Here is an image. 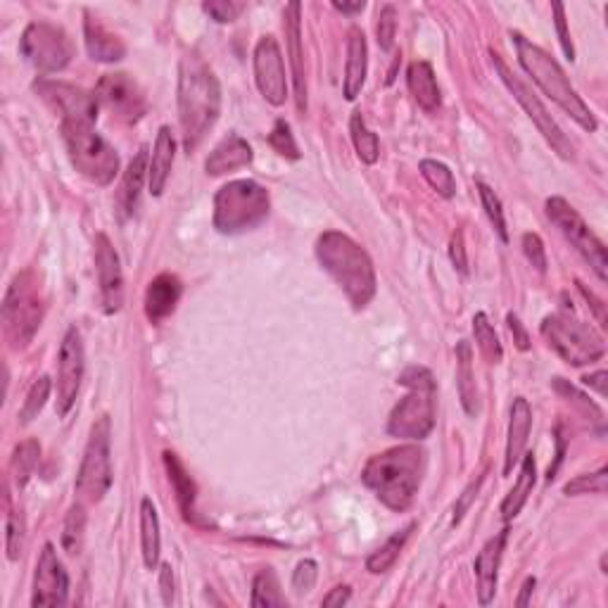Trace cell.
Returning <instances> with one entry per match:
<instances>
[{"instance_id":"obj_1","label":"cell","mask_w":608,"mask_h":608,"mask_svg":"<svg viewBox=\"0 0 608 608\" xmlns=\"http://www.w3.org/2000/svg\"><path fill=\"white\" fill-rule=\"evenodd\" d=\"M219 114V79L200 55H186L179 65V122L183 131V148L188 155L217 124Z\"/></svg>"},{"instance_id":"obj_2","label":"cell","mask_w":608,"mask_h":608,"mask_svg":"<svg viewBox=\"0 0 608 608\" xmlns=\"http://www.w3.org/2000/svg\"><path fill=\"white\" fill-rule=\"evenodd\" d=\"M426 452L418 445L385 449L366 461L361 480L376 494L378 502L392 511H407L421 490L426 473Z\"/></svg>"},{"instance_id":"obj_3","label":"cell","mask_w":608,"mask_h":608,"mask_svg":"<svg viewBox=\"0 0 608 608\" xmlns=\"http://www.w3.org/2000/svg\"><path fill=\"white\" fill-rule=\"evenodd\" d=\"M316 259L328 276L340 285L354 309H364L376 295V269L369 252L347 233L326 231L316 240Z\"/></svg>"},{"instance_id":"obj_4","label":"cell","mask_w":608,"mask_h":608,"mask_svg":"<svg viewBox=\"0 0 608 608\" xmlns=\"http://www.w3.org/2000/svg\"><path fill=\"white\" fill-rule=\"evenodd\" d=\"M511 38L513 46H516L518 62H521V67L532 76V81L542 88L544 95L554 100V103L559 105L570 119H575L582 129L597 131V119H594L592 110H589L585 100L580 98L578 91L570 84L559 62H556L547 50H542L540 46L528 41L523 34H518V31H511Z\"/></svg>"},{"instance_id":"obj_5","label":"cell","mask_w":608,"mask_h":608,"mask_svg":"<svg viewBox=\"0 0 608 608\" xmlns=\"http://www.w3.org/2000/svg\"><path fill=\"white\" fill-rule=\"evenodd\" d=\"M402 388H407V397L399 399L388 418V435L397 440L421 442L433 433L435 428V402L437 385L433 373L426 366H409L397 378Z\"/></svg>"},{"instance_id":"obj_6","label":"cell","mask_w":608,"mask_h":608,"mask_svg":"<svg viewBox=\"0 0 608 608\" xmlns=\"http://www.w3.org/2000/svg\"><path fill=\"white\" fill-rule=\"evenodd\" d=\"M540 331L551 350L570 366L594 364L606 354L604 338L582 321L570 304H563L559 312L544 316Z\"/></svg>"},{"instance_id":"obj_7","label":"cell","mask_w":608,"mask_h":608,"mask_svg":"<svg viewBox=\"0 0 608 608\" xmlns=\"http://www.w3.org/2000/svg\"><path fill=\"white\" fill-rule=\"evenodd\" d=\"M271 198L257 181L240 179L226 183L214 195V228L224 236H236L257 228L269 217Z\"/></svg>"},{"instance_id":"obj_8","label":"cell","mask_w":608,"mask_h":608,"mask_svg":"<svg viewBox=\"0 0 608 608\" xmlns=\"http://www.w3.org/2000/svg\"><path fill=\"white\" fill-rule=\"evenodd\" d=\"M60 129L74 169L95 186H110L119 174L117 150L91 124L62 122Z\"/></svg>"},{"instance_id":"obj_9","label":"cell","mask_w":608,"mask_h":608,"mask_svg":"<svg viewBox=\"0 0 608 608\" xmlns=\"http://www.w3.org/2000/svg\"><path fill=\"white\" fill-rule=\"evenodd\" d=\"M112 487V423L110 416H100L88 435L84 461L76 475L74 492L79 504H98Z\"/></svg>"},{"instance_id":"obj_10","label":"cell","mask_w":608,"mask_h":608,"mask_svg":"<svg viewBox=\"0 0 608 608\" xmlns=\"http://www.w3.org/2000/svg\"><path fill=\"white\" fill-rule=\"evenodd\" d=\"M43 321V297L34 271H22L12 278L3 297V323L12 347H27Z\"/></svg>"},{"instance_id":"obj_11","label":"cell","mask_w":608,"mask_h":608,"mask_svg":"<svg viewBox=\"0 0 608 608\" xmlns=\"http://www.w3.org/2000/svg\"><path fill=\"white\" fill-rule=\"evenodd\" d=\"M19 50L27 57L29 65L43 74L62 72L74 57L72 38L65 29L50 22H31L24 29Z\"/></svg>"},{"instance_id":"obj_12","label":"cell","mask_w":608,"mask_h":608,"mask_svg":"<svg viewBox=\"0 0 608 608\" xmlns=\"http://www.w3.org/2000/svg\"><path fill=\"white\" fill-rule=\"evenodd\" d=\"M547 217L551 219L559 231L566 236V240L575 250L585 257V262L592 266L594 274L599 276V281H608V257H606V245L597 238V233L585 224V219L575 212L563 198H549L547 200Z\"/></svg>"},{"instance_id":"obj_13","label":"cell","mask_w":608,"mask_h":608,"mask_svg":"<svg viewBox=\"0 0 608 608\" xmlns=\"http://www.w3.org/2000/svg\"><path fill=\"white\" fill-rule=\"evenodd\" d=\"M490 57H492L494 72L499 74V79L504 81V86L509 88L513 98L518 100V105H521L523 110H525V114H528V117L532 119V124H535L537 131H540L542 136H544V141H547L551 145V148L559 152L561 157H566V160H570V157H573V143L568 141L566 133L561 131V126L556 124L554 119H551V114L547 112V107H544L540 103V98H537V95L532 93L530 88L523 84L521 76H516V74L511 72V67L506 65V62L502 60V55H497L492 50Z\"/></svg>"},{"instance_id":"obj_14","label":"cell","mask_w":608,"mask_h":608,"mask_svg":"<svg viewBox=\"0 0 608 608\" xmlns=\"http://www.w3.org/2000/svg\"><path fill=\"white\" fill-rule=\"evenodd\" d=\"M34 91L60 114L62 122L93 126L95 119H98V98H95V93L84 91V88L41 76V79L34 81Z\"/></svg>"},{"instance_id":"obj_15","label":"cell","mask_w":608,"mask_h":608,"mask_svg":"<svg viewBox=\"0 0 608 608\" xmlns=\"http://www.w3.org/2000/svg\"><path fill=\"white\" fill-rule=\"evenodd\" d=\"M84 342L81 333L72 326L60 345L57 354V399L55 411L57 416L65 418L72 411L76 397H79L81 380H84Z\"/></svg>"},{"instance_id":"obj_16","label":"cell","mask_w":608,"mask_h":608,"mask_svg":"<svg viewBox=\"0 0 608 608\" xmlns=\"http://www.w3.org/2000/svg\"><path fill=\"white\" fill-rule=\"evenodd\" d=\"M95 98H98V103L107 107L114 117L129 124H136L138 119H143L145 112H148V100H145L143 88L136 84V79H131V76L124 72L105 74L103 79L98 81V88H95Z\"/></svg>"},{"instance_id":"obj_17","label":"cell","mask_w":608,"mask_h":608,"mask_svg":"<svg viewBox=\"0 0 608 608\" xmlns=\"http://www.w3.org/2000/svg\"><path fill=\"white\" fill-rule=\"evenodd\" d=\"M255 81L269 105L281 107L288 100V79L281 46L274 36H262L255 48Z\"/></svg>"},{"instance_id":"obj_18","label":"cell","mask_w":608,"mask_h":608,"mask_svg":"<svg viewBox=\"0 0 608 608\" xmlns=\"http://www.w3.org/2000/svg\"><path fill=\"white\" fill-rule=\"evenodd\" d=\"M69 594V575L62 566L60 556L53 544H46L38 556L36 573H34V597L31 606L46 608V606H65Z\"/></svg>"},{"instance_id":"obj_19","label":"cell","mask_w":608,"mask_h":608,"mask_svg":"<svg viewBox=\"0 0 608 608\" xmlns=\"http://www.w3.org/2000/svg\"><path fill=\"white\" fill-rule=\"evenodd\" d=\"M93 247L95 274H98L100 285V302H103L105 314H117L124 304V274L122 264H119V255L105 233L95 236Z\"/></svg>"},{"instance_id":"obj_20","label":"cell","mask_w":608,"mask_h":608,"mask_svg":"<svg viewBox=\"0 0 608 608\" xmlns=\"http://www.w3.org/2000/svg\"><path fill=\"white\" fill-rule=\"evenodd\" d=\"M302 5L288 3L283 10V29L285 41H288L290 67H293L295 81V105L297 112L307 114V76H304V53H302Z\"/></svg>"},{"instance_id":"obj_21","label":"cell","mask_w":608,"mask_h":608,"mask_svg":"<svg viewBox=\"0 0 608 608\" xmlns=\"http://www.w3.org/2000/svg\"><path fill=\"white\" fill-rule=\"evenodd\" d=\"M506 540H509V528H504L499 535L485 542V547L475 556V580H478V601L480 606L492 604L494 594H497V580H499V566H502V556Z\"/></svg>"},{"instance_id":"obj_22","label":"cell","mask_w":608,"mask_h":608,"mask_svg":"<svg viewBox=\"0 0 608 608\" xmlns=\"http://www.w3.org/2000/svg\"><path fill=\"white\" fill-rule=\"evenodd\" d=\"M532 428V409L525 397H516L511 404V421L509 437H506V454H504V475H511L513 468L521 464L528 437Z\"/></svg>"},{"instance_id":"obj_23","label":"cell","mask_w":608,"mask_h":608,"mask_svg":"<svg viewBox=\"0 0 608 608\" xmlns=\"http://www.w3.org/2000/svg\"><path fill=\"white\" fill-rule=\"evenodd\" d=\"M255 160V152H252L250 143L245 138H240L238 133H228L226 138H221L217 148L209 152L205 169L209 176H224L231 171H238L252 164Z\"/></svg>"},{"instance_id":"obj_24","label":"cell","mask_w":608,"mask_h":608,"mask_svg":"<svg viewBox=\"0 0 608 608\" xmlns=\"http://www.w3.org/2000/svg\"><path fill=\"white\" fill-rule=\"evenodd\" d=\"M366 69H369V46L366 36L359 27L350 29L347 36V62H345V79H342V95L347 100H357L366 81Z\"/></svg>"},{"instance_id":"obj_25","label":"cell","mask_w":608,"mask_h":608,"mask_svg":"<svg viewBox=\"0 0 608 608\" xmlns=\"http://www.w3.org/2000/svg\"><path fill=\"white\" fill-rule=\"evenodd\" d=\"M183 285L179 276L174 274H160L152 278L148 290H145V316L152 323H160L167 316L174 314L176 304L181 300Z\"/></svg>"},{"instance_id":"obj_26","label":"cell","mask_w":608,"mask_h":608,"mask_svg":"<svg viewBox=\"0 0 608 608\" xmlns=\"http://www.w3.org/2000/svg\"><path fill=\"white\" fill-rule=\"evenodd\" d=\"M84 36H86V50L95 62H119L124 60L126 46L117 34H112L110 29L100 22L98 17H93L91 12H86L84 22Z\"/></svg>"},{"instance_id":"obj_27","label":"cell","mask_w":608,"mask_h":608,"mask_svg":"<svg viewBox=\"0 0 608 608\" xmlns=\"http://www.w3.org/2000/svg\"><path fill=\"white\" fill-rule=\"evenodd\" d=\"M174 157H176V141L171 136L169 126H162L157 131V141L155 148H152L150 157V167H148V190L152 198H160L167 188L171 167H174Z\"/></svg>"},{"instance_id":"obj_28","label":"cell","mask_w":608,"mask_h":608,"mask_svg":"<svg viewBox=\"0 0 608 608\" xmlns=\"http://www.w3.org/2000/svg\"><path fill=\"white\" fill-rule=\"evenodd\" d=\"M148 150L141 148L136 152L129 167H126L122 176V186H119V209H122L124 217H133L136 214L138 205H141V193H143V183L148 179Z\"/></svg>"},{"instance_id":"obj_29","label":"cell","mask_w":608,"mask_h":608,"mask_svg":"<svg viewBox=\"0 0 608 608\" xmlns=\"http://www.w3.org/2000/svg\"><path fill=\"white\" fill-rule=\"evenodd\" d=\"M409 91L414 95L418 107L426 112H437L440 107V86H437L433 65L430 62H411L407 72Z\"/></svg>"},{"instance_id":"obj_30","label":"cell","mask_w":608,"mask_h":608,"mask_svg":"<svg viewBox=\"0 0 608 608\" xmlns=\"http://www.w3.org/2000/svg\"><path fill=\"white\" fill-rule=\"evenodd\" d=\"M164 468H167L171 485H174L176 492V502H179V509L183 513V518L190 523H198V513H195V483L190 478L186 466L181 464V459L174 452H164Z\"/></svg>"},{"instance_id":"obj_31","label":"cell","mask_w":608,"mask_h":608,"mask_svg":"<svg viewBox=\"0 0 608 608\" xmlns=\"http://www.w3.org/2000/svg\"><path fill=\"white\" fill-rule=\"evenodd\" d=\"M456 388H459L461 407L468 416H475L480 411L478 388H475L473 373V350L466 340L456 345Z\"/></svg>"},{"instance_id":"obj_32","label":"cell","mask_w":608,"mask_h":608,"mask_svg":"<svg viewBox=\"0 0 608 608\" xmlns=\"http://www.w3.org/2000/svg\"><path fill=\"white\" fill-rule=\"evenodd\" d=\"M537 483V466H535V456L523 454L521 459V473H518L516 485L511 487V492L506 494L502 502V518L506 523L513 521L518 513L523 511V506L528 504L532 490H535Z\"/></svg>"},{"instance_id":"obj_33","label":"cell","mask_w":608,"mask_h":608,"mask_svg":"<svg viewBox=\"0 0 608 608\" xmlns=\"http://www.w3.org/2000/svg\"><path fill=\"white\" fill-rule=\"evenodd\" d=\"M141 549H143L145 568L148 570L157 568V563H160V549H162L160 516H157V509L150 497H145L141 502Z\"/></svg>"},{"instance_id":"obj_34","label":"cell","mask_w":608,"mask_h":608,"mask_svg":"<svg viewBox=\"0 0 608 608\" xmlns=\"http://www.w3.org/2000/svg\"><path fill=\"white\" fill-rule=\"evenodd\" d=\"M414 530H416V523H409L407 528L395 532V535H392L390 540L383 544V547H378L369 556V559H366V570H369V573L380 575V573H385V570H390L392 566H395V561L399 559L404 544H407V540H409L411 532H414Z\"/></svg>"},{"instance_id":"obj_35","label":"cell","mask_w":608,"mask_h":608,"mask_svg":"<svg viewBox=\"0 0 608 608\" xmlns=\"http://www.w3.org/2000/svg\"><path fill=\"white\" fill-rule=\"evenodd\" d=\"M38 461H41V445H38V440H24L15 447L10 461V471H12V480H15L19 490L29 483V478L36 471Z\"/></svg>"},{"instance_id":"obj_36","label":"cell","mask_w":608,"mask_h":608,"mask_svg":"<svg viewBox=\"0 0 608 608\" xmlns=\"http://www.w3.org/2000/svg\"><path fill=\"white\" fill-rule=\"evenodd\" d=\"M473 335H475V345L483 357L487 359V364H499L504 359L502 342H499V335L494 331V326L487 319L485 312H478L473 316Z\"/></svg>"},{"instance_id":"obj_37","label":"cell","mask_w":608,"mask_h":608,"mask_svg":"<svg viewBox=\"0 0 608 608\" xmlns=\"http://www.w3.org/2000/svg\"><path fill=\"white\" fill-rule=\"evenodd\" d=\"M250 604L255 608L285 606V597L281 594V585H278L274 568H264L255 575V582H252Z\"/></svg>"},{"instance_id":"obj_38","label":"cell","mask_w":608,"mask_h":608,"mask_svg":"<svg viewBox=\"0 0 608 608\" xmlns=\"http://www.w3.org/2000/svg\"><path fill=\"white\" fill-rule=\"evenodd\" d=\"M350 133H352V143H354V150H357L359 160L364 164H376L380 157V141H378L376 133L366 126L361 112L352 114Z\"/></svg>"},{"instance_id":"obj_39","label":"cell","mask_w":608,"mask_h":608,"mask_svg":"<svg viewBox=\"0 0 608 608\" xmlns=\"http://www.w3.org/2000/svg\"><path fill=\"white\" fill-rule=\"evenodd\" d=\"M421 174L423 179L430 183V188L437 190V193L442 195V198H454L456 193V181L452 169L447 167V164L437 162V160H423L421 162Z\"/></svg>"},{"instance_id":"obj_40","label":"cell","mask_w":608,"mask_h":608,"mask_svg":"<svg viewBox=\"0 0 608 608\" xmlns=\"http://www.w3.org/2000/svg\"><path fill=\"white\" fill-rule=\"evenodd\" d=\"M50 390H53V383H50L48 376L36 378V383L31 385L27 399H24L22 411H19V423H24V426H27V423H31L38 414H41L43 407H46L48 397H50Z\"/></svg>"},{"instance_id":"obj_41","label":"cell","mask_w":608,"mask_h":608,"mask_svg":"<svg viewBox=\"0 0 608 608\" xmlns=\"http://www.w3.org/2000/svg\"><path fill=\"white\" fill-rule=\"evenodd\" d=\"M84 530H86V511L84 504L76 502V506H72V511H69L67 516L65 532H62V544H65V549L72 556L81 551V544H84Z\"/></svg>"},{"instance_id":"obj_42","label":"cell","mask_w":608,"mask_h":608,"mask_svg":"<svg viewBox=\"0 0 608 608\" xmlns=\"http://www.w3.org/2000/svg\"><path fill=\"white\" fill-rule=\"evenodd\" d=\"M478 193H480V202H483L487 219H490V224L494 226V231H497V236L504 240V243H509V231H506V219H504V209H502V200H499V195L494 193V190L487 186V183H478Z\"/></svg>"},{"instance_id":"obj_43","label":"cell","mask_w":608,"mask_h":608,"mask_svg":"<svg viewBox=\"0 0 608 608\" xmlns=\"http://www.w3.org/2000/svg\"><path fill=\"white\" fill-rule=\"evenodd\" d=\"M608 490V468H599L597 473H589V475H578L575 480H570L563 487V492L568 494V497H575V494H606Z\"/></svg>"},{"instance_id":"obj_44","label":"cell","mask_w":608,"mask_h":608,"mask_svg":"<svg viewBox=\"0 0 608 608\" xmlns=\"http://www.w3.org/2000/svg\"><path fill=\"white\" fill-rule=\"evenodd\" d=\"M269 145L285 160H300V148H297L293 131H290V124L285 119H278L274 124V129L269 133Z\"/></svg>"},{"instance_id":"obj_45","label":"cell","mask_w":608,"mask_h":608,"mask_svg":"<svg viewBox=\"0 0 608 608\" xmlns=\"http://www.w3.org/2000/svg\"><path fill=\"white\" fill-rule=\"evenodd\" d=\"M5 549H8L10 561H17L24 549V525L19 513L10 506V499H8V516H5Z\"/></svg>"},{"instance_id":"obj_46","label":"cell","mask_w":608,"mask_h":608,"mask_svg":"<svg viewBox=\"0 0 608 608\" xmlns=\"http://www.w3.org/2000/svg\"><path fill=\"white\" fill-rule=\"evenodd\" d=\"M554 390L559 392V395L568 397V402H573L575 407L585 411V414L594 416V421L604 423V414H601V409L597 407V404H594L592 399H589L587 395H582V392H580L578 388H575V385H570L568 380H563V378H554Z\"/></svg>"},{"instance_id":"obj_47","label":"cell","mask_w":608,"mask_h":608,"mask_svg":"<svg viewBox=\"0 0 608 608\" xmlns=\"http://www.w3.org/2000/svg\"><path fill=\"white\" fill-rule=\"evenodd\" d=\"M378 46L390 50L397 36V10L395 5H383L378 12Z\"/></svg>"},{"instance_id":"obj_48","label":"cell","mask_w":608,"mask_h":608,"mask_svg":"<svg viewBox=\"0 0 608 608\" xmlns=\"http://www.w3.org/2000/svg\"><path fill=\"white\" fill-rule=\"evenodd\" d=\"M202 10H205L207 15L214 19V22L231 24V22H236L240 10H243V5L233 3V0H207V3H202Z\"/></svg>"},{"instance_id":"obj_49","label":"cell","mask_w":608,"mask_h":608,"mask_svg":"<svg viewBox=\"0 0 608 608\" xmlns=\"http://www.w3.org/2000/svg\"><path fill=\"white\" fill-rule=\"evenodd\" d=\"M316 578H319V566H316V561L304 559L297 563L293 573V589L297 594H309L316 585Z\"/></svg>"},{"instance_id":"obj_50","label":"cell","mask_w":608,"mask_h":608,"mask_svg":"<svg viewBox=\"0 0 608 608\" xmlns=\"http://www.w3.org/2000/svg\"><path fill=\"white\" fill-rule=\"evenodd\" d=\"M523 252H525V257H528V262L535 266L540 274L547 271V250H544L542 238L537 236V233H525V236H523Z\"/></svg>"},{"instance_id":"obj_51","label":"cell","mask_w":608,"mask_h":608,"mask_svg":"<svg viewBox=\"0 0 608 608\" xmlns=\"http://www.w3.org/2000/svg\"><path fill=\"white\" fill-rule=\"evenodd\" d=\"M551 10H554V24H556V34H559V43L563 48V53L570 62L575 60V48L573 41H570V31H568V22H566V8H563L561 3L551 5Z\"/></svg>"},{"instance_id":"obj_52","label":"cell","mask_w":608,"mask_h":608,"mask_svg":"<svg viewBox=\"0 0 608 608\" xmlns=\"http://www.w3.org/2000/svg\"><path fill=\"white\" fill-rule=\"evenodd\" d=\"M449 259H452L454 269H459V274H468V257H466V245H464V231H456L452 240H449Z\"/></svg>"},{"instance_id":"obj_53","label":"cell","mask_w":608,"mask_h":608,"mask_svg":"<svg viewBox=\"0 0 608 608\" xmlns=\"http://www.w3.org/2000/svg\"><path fill=\"white\" fill-rule=\"evenodd\" d=\"M480 485H483V475H478V478H475L473 483L466 487L464 494H461V499H459V502H456V506H454V523H459L461 518H464V513L468 511V506H471L475 494H478Z\"/></svg>"},{"instance_id":"obj_54","label":"cell","mask_w":608,"mask_h":608,"mask_svg":"<svg viewBox=\"0 0 608 608\" xmlns=\"http://www.w3.org/2000/svg\"><path fill=\"white\" fill-rule=\"evenodd\" d=\"M506 323H509V331L513 335V342H516L518 350L528 352L530 350V335H528V331H525L521 319H518L516 314H509V316H506Z\"/></svg>"},{"instance_id":"obj_55","label":"cell","mask_w":608,"mask_h":608,"mask_svg":"<svg viewBox=\"0 0 608 608\" xmlns=\"http://www.w3.org/2000/svg\"><path fill=\"white\" fill-rule=\"evenodd\" d=\"M350 597H352V589L347 587V585H338V587H333L331 592L326 594V597H323L321 604H323V606H328V608H333V606H345L347 601H350Z\"/></svg>"},{"instance_id":"obj_56","label":"cell","mask_w":608,"mask_h":608,"mask_svg":"<svg viewBox=\"0 0 608 608\" xmlns=\"http://www.w3.org/2000/svg\"><path fill=\"white\" fill-rule=\"evenodd\" d=\"M160 587H162L164 604H167V606L174 604V573H171L169 563H164L162 570H160Z\"/></svg>"},{"instance_id":"obj_57","label":"cell","mask_w":608,"mask_h":608,"mask_svg":"<svg viewBox=\"0 0 608 608\" xmlns=\"http://www.w3.org/2000/svg\"><path fill=\"white\" fill-rule=\"evenodd\" d=\"M578 288H580V293L585 295V300H587L589 304H592V309H594V312H597V319H599L601 326H606V307H604V302L597 300V295H594V293H589V290H587L585 285H582L580 281H578Z\"/></svg>"},{"instance_id":"obj_58","label":"cell","mask_w":608,"mask_h":608,"mask_svg":"<svg viewBox=\"0 0 608 608\" xmlns=\"http://www.w3.org/2000/svg\"><path fill=\"white\" fill-rule=\"evenodd\" d=\"M582 380H585L587 388L597 390L599 397H606V392H608L606 390V380H608V373L606 371H597V373H592V376H585Z\"/></svg>"},{"instance_id":"obj_59","label":"cell","mask_w":608,"mask_h":608,"mask_svg":"<svg viewBox=\"0 0 608 608\" xmlns=\"http://www.w3.org/2000/svg\"><path fill=\"white\" fill-rule=\"evenodd\" d=\"M566 442H568V440H566V437H563V428L559 426V428H556V445H559V449H556V464L549 468V475H547V478H549V483H551V480H554L556 468H559L561 459H563V454H566Z\"/></svg>"},{"instance_id":"obj_60","label":"cell","mask_w":608,"mask_h":608,"mask_svg":"<svg viewBox=\"0 0 608 608\" xmlns=\"http://www.w3.org/2000/svg\"><path fill=\"white\" fill-rule=\"evenodd\" d=\"M333 8L342 12V15H359V12H364L366 3L364 0H357V3H338V0H335Z\"/></svg>"},{"instance_id":"obj_61","label":"cell","mask_w":608,"mask_h":608,"mask_svg":"<svg viewBox=\"0 0 608 608\" xmlns=\"http://www.w3.org/2000/svg\"><path fill=\"white\" fill-rule=\"evenodd\" d=\"M535 585H537V580L535 578H528L523 582V587H521V597L516 599V606H528L530 604V594L535 592Z\"/></svg>"}]
</instances>
